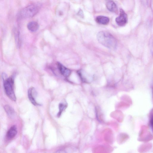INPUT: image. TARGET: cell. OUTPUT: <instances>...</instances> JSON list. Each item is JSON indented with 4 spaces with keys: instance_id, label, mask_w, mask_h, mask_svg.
I'll use <instances>...</instances> for the list:
<instances>
[{
    "instance_id": "8992f818",
    "label": "cell",
    "mask_w": 153,
    "mask_h": 153,
    "mask_svg": "<svg viewBox=\"0 0 153 153\" xmlns=\"http://www.w3.org/2000/svg\"><path fill=\"white\" fill-rule=\"evenodd\" d=\"M58 69L62 75L66 78H68L71 74V71L59 62L58 63Z\"/></svg>"
},
{
    "instance_id": "ba28073f",
    "label": "cell",
    "mask_w": 153,
    "mask_h": 153,
    "mask_svg": "<svg viewBox=\"0 0 153 153\" xmlns=\"http://www.w3.org/2000/svg\"><path fill=\"white\" fill-rule=\"evenodd\" d=\"M17 133V130L15 126H12L8 131L7 137L8 139H11L13 138Z\"/></svg>"
},
{
    "instance_id": "6da1fadb",
    "label": "cell",
    "mask_w": 153,
    "mask_h": 153,
    "mask_svg": "<svg viewBox=\"0 0 153 153\" xmlns=\"http://www.w3.org/2000/svg\"><path fill=\"white\" fill-rule=\"evenodd\" d=\"M98 42L105 47L111 49L117 48V43L115 38L111 34L106 31H101L97 35Z\"/></svg>"
},
{
    "instance_id": "5b68a950",
    "label": "cell",
    "mask_w": 153,
    "mask_h": 153,
    "mask_svg": "<svg viewBox=\"0 0 153 153\" xmlns=\"http://www.w3.org/2000/svg\"><path fill=\"white\" fill-rule=\"evenodd\" d=\"M37 95V93L34 87L30 88L28 91V96L29 100L33 104L34 106L39 105L36 100Z\"/></svg>"
},
{
    "instance_id": "7c38bea8",
    "label": "cell",
    "mask_w": 153,
    "mask_h": 153,
    "mask_svg": "<svg viewBox=\"0 0 153 153\" xmlns=\"http://www.w3.org/2000/svg\"><path fill=\"white\" fill-rule=\"evenodd\" d=\"M67 106V104L66 103H60L59 106V112L57 116L58 117H60L61 114L66 109Z\"/></svg>"
},
{
    "instance_id": "8fae6325",
    "label": "cell",
    "mask_w": 153,
    "mask_h": 153,
    "mask_svg": "<svg viewBox=\"0 0 153 153\" xmlns=\"http://www.w3.org/2000/svg\"><path fill=\"white\" fill-rule=\"evenodd\" d=\"M4 109L9 117L12 118L15 116V112L11 106L8 105H6L4 107Z\"/></svg>"
},
{
    "instance_id": "4fadbf2b",
    "label": "cell",
    "mask_w": 153,
    "mask_h": 153,
    "mask_svg": "<svg viewBox=\"0 0 153 153\" xmlns=\"http://www.w3.org/2000/svg\"><path fill=\"white\" fill-rule=\"evenodd\" d=\"M78 15L81 17H84L83 12L82 10H80L78 12Z\"/></svg>"
},
{
    "instance_id": "52a82bcc",
    "label": "cell",
    "mask_w": 153,
    "mask_h": 153,
    "mask_svg": "<svg viewBox=\"0 0 153 153\" xmlns=\"http://www.w3.org/2000/svg\"><path fill=\"white\" fill-rule=\"evenodd\" d=\"M106 6L107 9L111 12L117 13L118 12L117 5L113 1H107L106 4Z\"/></svg>"
},
{
    "instance_id": "3957f363",
    "label": "cell",
    "mask_w": 153,
    "mask_h": 153,
    "mask_svg": "<svg viewBox=\"0 0 153 153\" xmlns=\"http://www.w3.org/2000/svg\"><path fill=\"white\" fill-rule=\"evenodd\" d=\"M39 10L38 7L35 5H30L23 9L21 12V15L24 18H30L34 16Z\"/></svg>"
},
{
    "instance_id": "9c48e42d",
    "label": "cell",
    "mask_w": 153,
    "mask_h": 153,
    "mask_svg": "<svg viewBox=\"0 0 153 153\" xmlns=\"http://www.w3.org/2000/svg\"><path fill=\"white\" fill-rule=\"evenodd\" d=\"M96 21L99 24L106 25L109 23V19L106 17L99 16L97 17L96 18Z\"/></svg>"
},
{
    "instance_id": "30bf717a",
    "label": "cell",
    "mask_w": 153,
    "mask_h": 153,
    "mask_svg": "<svg viewBox=\"0 0 153 153\" xmlns=\"http://www.w3.org/2000/svg\"><path fill=\"white\" fill-rule=\"evenodd\" d=\"M39 25L38 23L34 21L29 23L27 25V28L28 29L33 32L36 31L39 28Z\"/></svg>"
},
{
    "instance_id": "277c9868",
    "label": "cell",
    "mask_w": 153,
    "mask_h": 153,
    "mask_svg": "<svg viewBox=\"0 0 153 153\" xmlns=\"http://www.w3.org/2000/svg\"><path fill=\"white\" fill-rule=\"evenodd\" d=\"M128 16L126 14L122 9H121L120 15L117 17L116 21L117 24L120 26H123L127 23L128 21Z\"/></svg>"
},
{
    "instance_id": "5bb4252c",
    "label": "cell",
    "mask_w": 153,
    "mask_h": 153,
    "mask_svg": "<svg viewBox=\"0 0 153 153\" xmlns=\"http://www.w3.org/2000/svg\"><path fill=\"white\" fill-rule=\"evenodd\" d=\"M57 153H65V152L63 151L60 150L58 151Z\"/></svg>"
},
{
    "instance_id": "7a4b0ae2",
    "label": "cell",
    "mask_w": 153,
    "mask_h": 153,
    "mask_svg": "<svg viewBox=\"0 0 153 153\" xmlns=\"http://www.w3.org/2000/svg\"><path fill=\"white\" fill-rule=\"evenodd\" d=\"M2 76L4 90L7 95L11 100L16 101V98L14 91L13 76L8 78L7 74L5 73H3Z\"/></svg>"
}]
</instances>
